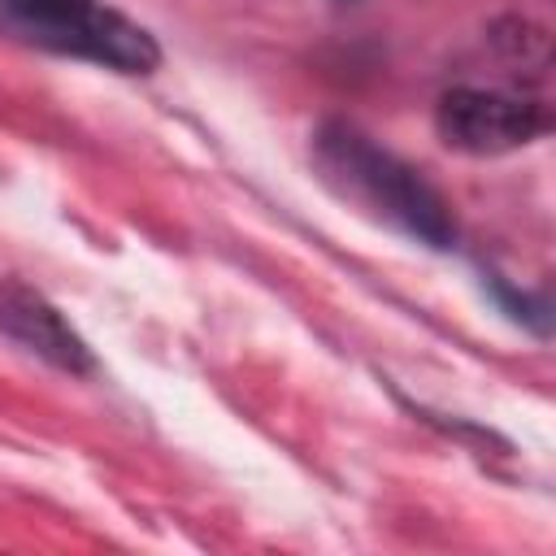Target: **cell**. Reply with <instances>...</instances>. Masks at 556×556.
<instances>
[{
	"label": "cell",
	"instance_id": "1",
	"mask_svg": "<svg viewBox=\"0 0 556 556\" xmlns=\"http://www.w3.org/2000/svg\"><path fill=\"white\" fill-rule=\"evenodd\" d=\"M313 156L330 187H339L343 195L382 213L413 239H421L430 248L456 243V217H452L447 200L421 178V169H413L395 152L378 148L365 130H356L348 122H326L313 139Z\"/></svg>",
	"mask_w": 556,
	"mask_h": 556
},
{
	"label": "cell",
	"instance_id": "2",
	"mask_svg": "<svg viewBox=\"0 0 556 556\" xmlns=\"http://www.w3.org/2000/svg\"><path fill=\"white\" fill-rule=\"evenodd\" d=\"M0 17L39 48L70 52L117 74H152L161 65L156 39L104 0H0Z\"/></svg>",
	"mask_w": 556,
	"mask_h": 556
},
{
	"label": "cell",
	"instance_id": "3",
	"mask_svg": "<svg viewBox=\"0 0 556 556\" xmlns=\"http://www.w3.org/2000/svg\"><path fill=\"white\" fill-rule=\"evenodd\" d=\"M434 126L447 148L469 152V156H500L513 148H526L530 139L543 135L547 117L534 100L495 91V87H452L439 109Z\"/></svg>",
	"mask_w": 556,
	"mask_h": 556
},
{
	"label": "cell",
	"instance_id": "4",
	"mask_svg": "<svg viewBox=\"0 0 556 556\" xmlns=\"http://www.w3.org/2000/svg\"><path fill=\"white\" fill-rule=\"evenodd\" d=\"M0 334H9L13 343H22L26 352L43 356L48 365L65 369V374H91V348L83 343V334L61 317L56 304H48L35 287L26 282H4L0 287Z\"/></svg>",
	"mask_w": 556,
	"mask_h": 556
}]
</instances>
